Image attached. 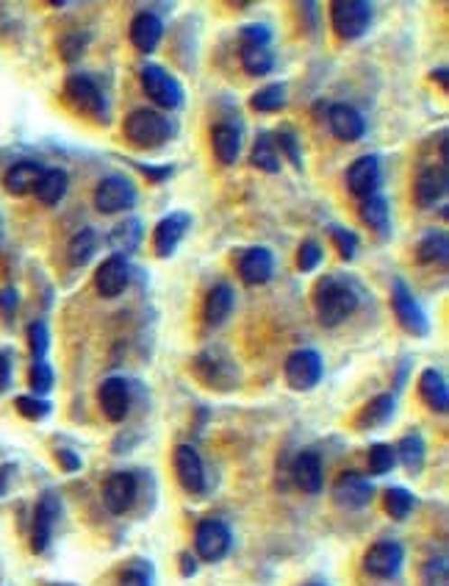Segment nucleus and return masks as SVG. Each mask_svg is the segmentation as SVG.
<instances>
[{
	"instance_id": "10",
	"label": "nucleus",
	"mask_w": 449,
	"mask_h": 586,
	"mask_svg": "<svg viewBox=\"0 0 449 586\" xmlns=\"http://www.w3.org/2000/svg\"><path fill=\"white\" fill-rule=\"evenodd\" d=\"M231 528L222 520H203L195 531V551L203 562H219L231 551Z\"/></svg>"
},
{
	"instance_id": "40",
	"label": "nucleus",
	"mask_w": 449,
	"mask_h": 586,
	"mask_svg": "<svg viewBox=\"0 0 449 586\" xmlns=\"http://www.w3.org/2000/svg\"><path fill=\"white\" fill-rule=\"evenodd\" d=\"M397 464V453L391 445H371L369 448V472L371 475H386Z\"/></svg>"
},
{
	"instance_id": "54",
	"label": "nucleus",
	"mask_w": 449,
	"mask_h": 586,
	"mask_svg": "<svg viewBox=\"0 0 449 586\" xmlns=\"http://www.w3.org/2000/svg\"><path fill=\"white\" fill-rule=\"evenodd\" d=\"M14 472H17L14 464H4V467H0V498L9 492V484H12V479H14Z\"/></svg>"
},
{
	"instance_id": "32",
	"label": "nucleus",
	"mask_w": 449,
	"mask_h": 586,
	"mask_svg": "<svg viewBox=\"0 0 449 586\" xmlns=\"http://www.w3.org/2000/svg\"><path fill=\"white\" fill-rule=\"evenodd\" d=\"M361 219L371 228V231H378L380 237L389 234V223H391V214H389V203L386 198L380 195H371L366 200H361V209H358Z\"/></svg>"
},
{
	"instance_id": "21",
	"label": "nucleus",
	"mask_w": 449,
	"mask_h": 586,
	"mask_svg": "<svg viewBox=\"0 0 449 586\" xmlns=\"http://www.w3.org/2000/svg\"><path fill=\"white\" fill-rule=\"evenodd\" d=\"M239 275L244 284L250 286H261L267 284L275 273V256L270 247H247L244 253H239Z\"/></svg>"
},
{
	"instance_id": "13",
	"label": "nucleus",
	"mask_w": 449,
	"mask_h": 586,
	"mask_svg": "<svg viewBox=\"0 0 449 586\" xmlns=\"http://www.w3.org/2000/svg\"><path fill=\"white\" fill-rule=\"evenodd\" d=\"M136 495H139L136 475L125 470L111 472L103 484V503L111 515H125V511L136 503Z\"/></svg>"
},
{
	"instance_id": "11",
	"label": "nucleus",
	"mask_w": 449,
	"mask_h": 586,
	"mask_svg": "<svg viewBox=\"0 0 449 586\" xmlns=\"http://www.w3.org/2000/svg\"><path fill=\"white\" fill-rule=\"evenodd\" d=\"M59 515H61V500L56 492H45L36 503V511H33V531H31V547L33 553H45L48 544L53 539V528L59 523Z\"/></svg>"
},
{
	"instance_id": "19",
	"label": "nucleus",
	"mask_w": 449,
	"mask_h": 586,
	"mask_svg": "<svg viewBox=\"0 0 449 586\" xmlns=\"http://www.w3.org/2000/svg\"><path fill=\"white\" fill-rule=\"evenodd\" d=\"M131 281V267L123 256H108L95 273V289L103 298H120Z\"/></svg>"
},
{
	"instance_id": "53",
	"label": "nucleus",
	"mask_w": 449,
	"mask_h": 586,
	"mask_svg": "<svg viewBox=\"0 0 449 586\" xmlns=\"http://www.w3.org/2000/svg\"><path fill=\"white\" fill-rule=\"evenodd\" d=\"M120 586H150V578L142 570H128L120 581Z\"/></svg>"
},
{
	"instance_id": "44",
	"label": "nucleus",
	"mask_w": 449,
	"mask_h": 586,
	"mask_svg": "<svg viewBox=\"0 0 449 586\" xmlns=\"http://www.w3.org/2000/svg\"><path fill=\"white\" fill-rule=\"evenodd\" d=\"M422 586H449V564L444 556H435L422 567Z\"/></svg>"
},
{
	"instance_id": "3",
	"label": "nucleus",
	"mask_w": 449,
	"mask_h": 586,
	"mask_svg": "<svg viewBox=\"0 0 449 586\" xmlns=\"http://www.w3.org/2000/svg\"><path fill=\"white\" fill-rule=\"evenodd\" d=\"M175 134L172 123L153 112V108H136V112H131L125 117V126H123V136L136 144V148H161L164 142H170Z\"/></svg>"
},
{
	"instance_id": "12",
	"label": "nucleus",
	"mask_w": 449,
	"mask_h": 586,
	"mask_svg": "<svg viewBox=\"0 0 449 586\" xmlns=\"http://www.w3.org/2000/svg\"><path fill=\"white\" fill-rule=\"evenodd\" d=\"M371 495H374V487L366 475L361 472H342L339 481L333 484V500L339 503L342 508L347 511H361L371 503Z\"/></svg>"
},
{
	"instance_id": "34",
	"label": "nucleus",
	"mask_w": 449,
	"mask_h": 586,
	"mask_svg": "<svg viewBox=\"0 0 449 586\" xmlns=\"http://www.w3.org/2000/svg\"><path fill=\"white\" fill-rule=\"evenodd\" d=\"M394 453H397V459L405 464V470L408 472H422V467H425V439L419 436V433H408V436H402L399 439V445L394 448Z\"/></svg>"
},
{
	"instance_id": "38",
	"label": "nucleus",
	"mask_w": 449,
	"mask_h": 586,
	"mask_svg": "<svg viewBox=\"0 0 449 586\" xmlns=\"http://www.w3.org/2000/svg\"><path fill=\"white\" fill-rule=\"evenodd\" d=\"M250 162H252V167L264 170V172H278V170H280V159H278V151H275V144H272V136H270V134H258V136H255Z\"/></svg>"
},
{
	"instance_id": "17",
	"label": "nucleus",
	"mask_w": 449,
	"mask_h": 586,
	"mask_svg": "<svg viewBox=\"0 0 449 586\" xmlns=\"http://www.w3.org/2000/svg\"><path fill=\"white\" fill-rule=\"evenodd\" d=\"M97 400H100V409L103 414L111 420V423H123L131 412V389H128V381L120 378V376H111L100 384V392H97Z\"/></svg>"
},
{
	"instance_id": "48",
	"label": "nucleus",
	"mask_w": 449,
	"mask_h": 586,
	"mask_svg": "<svg viewBox=\"0 0 449 586\" xmlns=\"http://www.w3.org/2000/svg\"><path fill=\"white\" fill-rule=\"evenodd\" d=\"M330 237H333V242H335V247H339V256L342 259H355V253H358V237L353 234V231H347V228H342V226H330Z\"/></svg>"
},
{
	"instance_id": "46",
	"label": "nucleus",
	"mask_w": 449,
	"mask_h": 586,
	"mask_svg": "<svg viewBox=\"0 0 449 586\" xmlns=\"http://www.w3.org/2000/svg\"><path fill=\"white\" fill-rule=\"evenodd\" d=\"M28 381H31V389H33L36 397H42L45 392H50V386H53V370H50V364H48V361H33Z\"/></svg>"
},
{
	"instance_id": "43",
	"label": "nucleus",
	"mask_w": 449,
	"mask_h": 586,
	"mask_svg": "<svg viewBox=\"0 0 449 586\" xmlns=\"http://www.w3.org/2000/svg\"><path fill=\"white\" fill-rule=\"evenodd\" d=\"M48 345H50V337H48L45 322H31L28 325V348H31L33 361H45Z\"/></svg>"
},
{
	"instance_id": "30",
	"label": "nucleus",
	"mask_w": 449,
	"mask_h": 586,
	"mask_svg": "<svg viewBox=\"0 0 449 586\" xmlns=\"http://www.w3.org/2000/svg\"><path fill=\"white\" fill-rule=\"evenodd\" d=\"M394 406H397V400L391 392L386 395H378V397H371L366 406L361 409V414L355 417V425L358 428H378V425H386L391 417H394Z\"/></svg>"
},
{
	"instance_id": "2",
	"label": "nucleus",
	"mask_w": 449,
	"mask_h": 586,
	"mask_svg": "<svg viewBox=\"0 0 449 586\" xmlns=\"http://www.w3.org/2000/svg\"><path fill=\"white\" fill-rule=\"evenodd\" d=\"M192 373L200 384L219 389V392H231L234 386H239V367L236 361L231 358L228 350L222 348H206L195 356L192 361Z\"/></svg>"
},
{
	"instance_id": "16",
	"label": "nucleus",
	"mask_w": 449,
	"mask_h": 586,
	"mask_svg": "<svg viewBox=\"0 0 449 586\" xmlns=\"http://www.w3.org/2000/svg\"><path fill=\"white\" fill-rule=\"evenodd\" d=\"M172 464H175L178 484H180L186 492L200 495V492L206 489V467H203L200 453H197L192 445H178V448H175V456H172Z\"/></svg>"
},
{
	"instance_id": "31",
	"label": "nucleus",
	"mask_w": 449,
	"mask_h": 586,
	"mask_svg": "<svg viewBox=\"0 0 449 586\" xmlns=\"http://www.w3.org/2000/svg\"><path fill=\"white\" fill-rule=\"evenodd\" d=\"M108 245L117 250L115 256H123V259H128V256L142 245V223H139L136 217H125L123 223H117L115 228H111Z\"/></svg>"
},
{
	"instance_id": "14",
	"label": "nucleus",
	"mask_w": 449,
	"mask_h": 586,
	"mask_svg": "<svg viewBox=\"0 0 449 586\" xmlns=\"http://www.w3.org/2000/svg\"><path fill=\"white\" fill-rule=\"evenodd\" d=\"M380 181H383V172H380L378 156H361L347 167V190L361 200L378 195Z\"/></svg>"
},
{
	"instance_id": "25",
	"label": "nucleus",
	"mask_w": 449,
	"mask_h": 586,
	"mask_svg": "<svg viewBox=\"0 0 449 586\" xmlns=\"http://www.w3.org/2000/svg\"><path fill=\"white\" fill-rule=\"evenodd\" d=\"M45 167L40 162H17L6 170L4 175V187L12 192V195H28L36 190V184H40V178H42Z\"/></svg>"
},
{
	"instance_id": "22",
	"label": "nucleus",
	"mask_w": 449,
	"mask_h": 586,
	"mask_svg": "<svg viewBox=\"0 0 449 586\" xmlns=\"http://www.w3.org/2000/svg\"><path fill=\"white\" fill-rule=\"evenodd\" d=\"M449 190V175H446V167H422L417 181H414V200L419 209H430L435 206Z\"/></svg>"
},
{
	"instance_id": "57",
	"label": "nucleus",
	"mask_w": 449,
	"mask_h": 586,
	"mask_svg": "<svg viewBox=\"0 0 449 586\" xmlns=\"http://www.w3.org/2000/svg\"><path fill=\"white\" fill-rule=\"evenodd\" d=\"M433 81H438V84L446 89V87H449V70H446V67H438V70L433 72Z\"/></svg>"
},
{
	"instance_id": "23",
	"label": "nucleus",
	"mask_w": 449,
	"mask_h": 586,
	"mask_svg": "<svg viewBox=\"0 0 449 586\" xmlns=\"http://www.w3.org/2000/svg\"><path fill=\"white\" fill-rule=\"evenodd\" d=\"M128 36H131V45L139 51V53H153L161 42L164 36V23L159 14L153 12H139L133 20H131V28H128Z\"/></svg>"
},
{
	"instance_id": "36",
	"label": "nucleus",
	"mask_w": 449,
	"mask_h": 586,
	"mask_svg": "<svg viewBox=\"0 0 449 586\" xmlns=\"http://www.w3.org/2000/svg\"><path fill=\"white\" fill-rule=\"evenodd\" d=\"M250 106L255 108L258 115H275L286 106V84H270V87H261L252 98Z\"/></svg>"
},
{
	"instance_id": "6",
	"label": "nucleus",
	"mask_w": 449,
	"mask_h": 586,
	"mask_svg": "<svg viewBox=\"0 0 449 586\" xmlns=\"http://www.w3.org/2000/svg\"><path fill=\"white\" fill-rule=\"evenodd\" d=\"M64 98L78 108L84 117H92L97 123H108V117H111L105 95L87 76H69L64 84Z\"/></svg>"
},
{
	"instance_id": "42",
	"label": "nucleus",
	"mask_w": 449,
	"mask_h": 586,
	"mask_svg": "<svg viewBox=\"0 0 449 586\" xmlns=\"http://www.w3.org/2000/svg\"><path fill=\"white\" fill-rule=\"evenodd\" d=\"M270 40H272V31L261 23H250L239 31V45L244 48H270Z\"/></svg>"
},
{
	"instance_id": "37",
	"label": "nucleus",
	"mask_w": 449,
	"mask_h": 586,
	"mask_svg": "<svg viewBox=\"0 0 449 586\" xmlns=\"http://www.w3.org/2000/svg\"><path fill=\"white\" fill-rule=\"evenodd\" d=\"M242 67H244L247 76L264 79V76H270V72H272L275 59H272L270 48H247V45H244V48H242Z\"/></svg>"
},
{
	"instance_id": "55",
	"label": "nucleus",
	"mask_w": 449,
	"mask_h": 586,
	"mask_svg": "<svg viewBox=\"0 0 449 586\" xmlns=\"http://www.w3.org/2000/svg\"><path fill=\"white\" fill-rule=\"evenodd\" d=\"M195 572H197V559L192 553H180V575L192 578Z\"/></svg>"
},
{
	"instance_id": "28",
	"label": "nucleus",
	"mask_w": 449,
	"mask_h": 586,
	"mask_svg": "<svg viewBox=\"0 0 449 586\" xmlns=\"http://www.w3.org/2000/svg\"><path fill=\"white\" fill-rule=\"evenodd\" d=\"M419 395L433 412L446 414V409H449V386H446L444 373H438L435 367H427L422 373V378H419Z\"/></svg>"
},
{
	"instance_id": "47",
	"label": "nucleus",
	"mask_w": 449,
	"mask_h": 586,
	"mask_svg": "<svg viewBox=\"0 0 449 586\" xmlns=\"http://www.w3.org/2000/svg\"><path fill=\"white\" fill-rule=\"evenodd\" d=\"M275 139H278V148L283 151V156L291 162V167H294V170H303V153H299L297 136H294L289 128H280V131L275 134Z\"/></svg>"
},
{
	"instance_id": "45",
	"label": "nucleus",
	"mask_w": 449,
	"mask_h": 586,
	"mask_svg": "<svg viewBox=\"0 0 449 586\" xmlns=\"http://www.w3.org/2000/svg\"><path fill=\"white\" fill-rule=\"evenodd\" d=\"M319 262H322L319 242L316 239H306L303 245H299V250H297V270L299 273H311V270L319 267Z\"/></svg>"
},
{
	"instance_id": "29",
	"label": "nucleus",
	"mask_w": 449,
	"mask_h": 586,
	"mask_svg": "<svg viewBox=\"0 0 449 586\" xmlns=\"http://www.w3.org/2000/svg\"><path fill=\"white\" fill-rule=\"evenodd\" d=\"M67 187H69V178H67L64 170H59V167L48 170L45 167V172L40 178V184H36L33 195H36V200H40L42 206H59L64 200V195H67Z\"/></svg>"
},
{
	"instance_id": "1",
	"label": "nucleus",
	"mask_w": 449,
	"mask_h": 586,
	"mask_svg": "<svg viewBox=\"0 0 449 586\" xmlns=\"http://www.w3.org/2000/svg\"><path fill=\"white\" fill-rule=\"evenodd\" d=\"M358 309V292L350 281L335 278V275H325L316 281L314 286V312L316 320L325 328H335L342 325L347 317H353Z\"/></svg>"
},
{
	"instance_id": "52",
	"label": "nucleus",
	"mask_w": 449,
	"mask_h": 586,
	"mask_svg": "<svg viewBox=\"0 0 449 586\" xmlns=\"http://www.w3.org/2000/svg\"><path fill=\"white\" fill-rule=\"evenodd\" d=\"M150 181H167L170 175H172V167L170 164H164V167H150V164H136Z\"/></svg>"
},
{
	"instance_id": "27",
	"label": "nucleus",
	"mask_w": 449,
	"mask_h": 586,
	"mask_svg": "<svg viewBox=\"0 0 449 586\" xmlns=\"http://www.w3.org/2000/svg\"><path fill=\"white\" fill-rule=\"evenodd\" d=\"M294 481L306 495H319L322 492V459L311 451L299 453L294 459Z\"/></svg>"
},
{
	"instance_id": "20",
	"label": "nucleus",
	"mask_w": 449,
	"mask_h": 586,
	"mask_svg": "<svg viewBox=\"0 0 449 586\" xmlns=\"http://www.w3.org/2000/svg\"><path fill=\"white\" fill-rule=\"evenodd\" d=\"M189 226H192V217L186 211H175V214L161 219L153 231V250H156L159 259H170V256L178 250L183 234L189 231Z\"/></svg>"
},
{
	"instance_id": "33",
	"label": "nucleus",
	"mask_w": 449,
	"mask_h": 586,
	"mask_svg": "<svg viewBox=\"0 0 449 586\" xmlns=\"http://www.w3.org/2000/svg\"><path fill=\"white\" fill-rule=\"evenodd\" d=\"M417 259H419L422 265L446 267V262H449V239H446V234H441V231L425 234L422 242L417 245Z\"/></svg>"
},
{
	"instance_id": "26",
	"label": "nucleus",
	"mask_w": 449,
	"mask_h": 586,
	"mask_svg": "<svg viewBox=\"0 0 449 586\" xmlns=\"http://www.w3.org/2000/svg\"><path fill=\"white\" fill-rule=\"evenodd\" d=\"M234 303H236V298H234V289H231L228 284H216V286L208 292L206 303H203V320H206V325H211V328H219L224 320L231 317V312H234Z\"/></svg>"
},
{
	"instance_id": "56",
	"label": "nucleus",
	"mask_w": 449,
	"mask_h": 586,
	"mask_svg": "<svg viewBox=\"0 0 449 586\" xmlns=\"http://www.w3.org/2000/svg\"><path fill=\"white\" fill-rule=\"evenodd\" d=\"M12 384V364L6 356H0V392H6Z\"/></svg>"
},
{
	"instance_id": "49",
	"label": "nucleus",
	"mask_w": 449,
	"mask_h": 586,
	"mask_svg": "<svg viewBox=\"0 0 449 586\" xmlns=\"http://www.w3.org/2000/svg\"><path fill=\"white\" fill-rule=\"evenodd\" d=\"M84 48H87V36L84 33H69V36H64V40H61V56L67 61L78 59L84 53Z\"/></svg>"
},
{
	"instance_id": "5",
	"label": "nucleus",
	"mask_w": 449,
	"mask_h": 586,
	"mask_svg": "<svg viewBox=\"0 0 449 586\" xmlns=\"http://www.w3.org/2000/svg\"><path fill=\"white\" fill-rule=\"evenodd\" d=\"M139 81H142V89L144 95L153 100L156 106L161 108H170V112H175V108H180L183 103V89L180 84L175 81V76H170V72L159 64H142L139 70Z\"/></svg>"
},
{
	"instance_id": "9",
	"label": "nucleus",
	"mask_w": 449,
	"mask_h": 586,
	"mask_svg": "<svg viewBox=\"0 0 449 586\" xmlns=\"http://www.w3.org/2000/svg\"><path fill=\"white\" fill-rule=\"evenodd\" d=\"M136 206V187L123 175H108L95 187V209L103 214H117Z\"/></svg>"
},
{
	"instance_id": "39",
	"label": "nucleus",
	"mask_w": 449,
	"mask_h": 586,
	"mask_svg": "<svg viewBox=\"0 0 449 586\" xmlns=\"http://www.w3.org/2000/svg\"><path fill=\"white\" fill-rule=\"evenodd\" d=\"M414 506H417V498L410 495L408 489H402V487L386 489V511H389V517L408 520V515L414 511Z\"/></svg>"
},
{
	"instance_id": "4",
	"label": "nucleus",
	"mask_w": 449,
	"mask_h": 586,
	"mask_svg": "<svg viewBox=\"0 0 449 586\" xmlns=\"http://www.w3.org/2000/svg\"><path fill=\"white\" fill-rule=\"evenodd\" d=\"M391 309H394L397 322L410 337H427L430 334V320L402 278H394V284H391Z\"/></svg>"
},
{
	"instance_id": "51",
	"label": "nucleus",
	"mask_w": 449,
	"mask_h": 586,
	"mask_svg": "<svg viewBox=\"0 0 449 586\" xmlns=\"http://www.w3.org/2000/svg\"><path fill=\"white\" fill-rule=\"evenodd\" d=\"M56 461L61 464L64 472H78V470H81V456L72 453V451H67V448H59V451H56Z\"/></svg>"
},
{
	"instance_id": "7",
	"label": "nucleus",
	"mask_w": 449,
	"mask_h": 586,
	"mask_svg": "<svg viewBox=\"0 0 449 586\" xmlns=\"http://www.w3.org/2000/svg\"><path fill=\"white\" fill-rule=\"evenodd\" d=\"M330 23L342 40H361L371 23V6L363 0H335L330 6Z\"/></svg>"
},
{
	"instance_id": "35",
	"label": "nucleus",
	"mask_w": 449,
	"mask_h": 586,
	"mask_svg": "<svg viewBox=\"0 0 449 586\" xmlns=\"http://www.w3.org/2000/svg\"><path fill=\"white\" fill-rule=\"evenodd\" d=\"M97 250V231L95 228H81L67 245V259L75 267H84Z\"/></svg>"
},
{
	"instance_id": "50",
	"label": "nucleus",
	"mask_w": 449,
	"mask_h": 586,
	"mask_svg": "<svg viewBox=\"0 0 449 586\" xmlns=\"http://www.w3.org/2000/svg\"><path fill=\"white\" fill-rule=\"evenodd\" d=\"M20 309V295H17V289L14 286H6V289H0V317H6L12 320Z\"/></svg>"
},
{
	"instance_id": "18",
	"label": "nucleus",
	"mask_w": 449,
	"mask_h": 586,
	"mask_svg": "<svg viewBox=\"0 0 449 586\" xmlns=\"http://www.w3.org/2000/svg\"><path fill=\"white\" fill-rule=\"evenodd\" d=\"M327 126L339 142H358L366 134V120L350 103H333L327 106Z\"/></svg>"
},
{
	"instance_id": "24",
	"label": "nucleus",
	"mask_w": 449,
	"mask_h": 586,
	"mask_svg": "<svg viewBox=\"0 0 449 586\" xmlns=\"http://www.w3.org/2000/svg\"><path fill=\"white\" fill-rule=\"evenodd\" d=\"M211 148L219 164H234L242 153V128L234 123H216L211 128Z\"/></svg>"
},
{
	"instance_id": "41",
	"label": "nucleus",
	"mask_w": 449,
	"mask_h": 586,
	"mask_svg": "<svg viewBox=\"0 0 449 586\" xmlns=\"http://www.w3.org/2000/svg\"><path fill=\"white\" fill-rule=\"evenodd\" d=\"M14 406L25 420H45L50 414V403L45 397H36V395H20L14 400Z\"/></svg>"
},
{
	"instance_id": "8",
	"label": "nucleus",
	"mask_w": 449,
	"mask_h": 586,
	"mask_svg": "<svg viewBox=\"0 0 449 586\" xmlns=\"http://www.w3.org/2000/svg\"><path fill=\"white\" fill-rule=\"evenodd\" d=\"M322 356L316 350H294L289 358H286V367H283V376H286V384L297 392H308L314 389L319 381H322Z\"/></svg>"
},
{
	"instance_id": "15",
	"label": "nucleus",
	"mask_w": 449,
	"mask_h": 586,
	"mask_svg": "<svg viewBox=\"0 0 449 586\" xmlns=\"http://www.w3.org/2000/svg\"><path fill=\"white\" fill-rule=\"evenodd\" d=\"M405 562V551L399 542H391V539H383V542H374L366 556H363V567L369 575L374 578H394L399 572Z\"/></svg>"
},
{
	"instance_id": "58",
	"label": "nucleus",
	"mask_w": 449,
	"mask_h": 586,
	"mask_svg": "<svg viewBox=\"0 0 449 586\" xmlns=\"http://www.w3.org/2000/svg\"><path fill=\"white\" fill-rule=\"evenodd\" d=\"M306 586H325V583H306Z\"/></svg>"
}]
</instances>
